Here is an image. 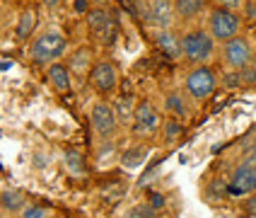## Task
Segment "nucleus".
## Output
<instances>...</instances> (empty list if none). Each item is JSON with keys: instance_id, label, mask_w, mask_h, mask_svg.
Wrapping results in <instances>:
<instances>
[{"instance_id": "4", "label": "nucleus", "mask_w": 256, "mask_h": 218, "mask_svg": "<svg viewBox=\"0 0 256 218\" xmlns=\"http://www.w3.org/2000/svg\"><path fill=\"white\" fill-rule=\"evenodd\" d=\"M215 85H218V80H215V73L208 68V66H196L194 71L186 75V92L194 97V100H208L210 95L215 92Z\"/></svg>"}, {"instance_id": "9", "label": "nucleus", "mask_w": 256, "mask_h": 218, "mask_svg": "<svg viewBox=\"0 0 256 218\" xmlns=\"http://www.w3.org/2000/svg\"><path fill=\"white\" fill-rule=\"evenodd\" d=\"M174 0H150L148 3V22L157 29H170L174 22Z\"/></svg>"}, {"instance_id": "3", "label": "nucleus", "mask_w": 256, "mask_h": 218, "mask_svg": "<svg viewBox=\"0 0 256 218\" xmlns=\"http://www.w3.org/2000/svg\"><path fill=\"white\" fill-rule=\"evenodd\" d=\"M240 25H242V17L240 13H232V10H225V8H218L215 5L213 10L208 13V32L215 42H228L232 37L240 34Z\"/></svg>"}, {"instance_id": "30", "label": "nucleus", "mask_w": 256, "mask_h": 218, "mask_svg": "<svg viewBox=\"0 0 256 218\" xmlns=\"http://www.w3.org/2000/svg\"><path fill=\"white\" fill-rule=\"evenodd\" d=\"M44 5H48V8H56L58 0H44Z\"/></svg>"}, {"instance_id": "23", "label": "nucleus", "mask_w": 256, "mask_h": 218, "mask_svg": "<svg viewBox=\"0 0 256 218\" xmlns=\"http://www.w3.org/2000/svg\"><path fill=\"white\" fill-rule=\"evenodd\" d=\"M237 75H240V85L242 87H254L256 85V66L254 63H249V66L240 68Z\"/></svg>"}, {"instance_id": "29", "label": "nucleus", "mask_w": 256, "mask_h": 218, "mask_svg": "<svg viewBox=\"0 0 256 218\" xmlns=\"http://www.w3.org/2000/svg\"><path fill=\"white\" fill-rule=\"evenodd\" d=\"M222 83H225L228 87H242V85H240V75H237V71L230 73V75L225 78V80H222Z\"/></svg>"}, {"instance_id": "6", "label": "nucleus", "mask_w": 256, "mask_h": 218, "mask_svg": "<svg viewBox=\"0 0 256 218\" xmlns=\"http://www.w3.org/2000/svg\"><path fill=\"white\" fill-rule=\"evenodd\" d=\"M90 121H92V129L97 131L102 138L112 136V133L116 131V124H118L114 107H112L109 102H104V100L92 104V109H90Z\"/></svg>"}, {"instance_id": "26", "label": "nucleus", "mask_w": 256, "mask_h": 218, "mask_svg": "<svg viewBox=\"0 0 256 218\" xmlns=\"http://www.w3.org/2000/svg\"><path fill=\"white\" fill-rule=\"evenodd\" d=\"M240 165H244V167H254V170H256V143L249 145V148L244 150L242 162H240Z\"/></svg>"}, {"instance_id": "22", "label": "nucleus", "mask_w": 256, "mask_h": 218, "mask_svg": "<svg viewBox=\"0 0 256 218\" xmlns=\"http://www.w3.org/2000/svg\"><path fill=\"white\" fill-rule=\"evenodd\" d=\"M63 162H66V167H68L72 174H82V155H80L78 150H66Z\"/></svg>"}, {"instance_id": "12", "label": "nucleus", "mask_w": 256, "mask_h": 218, "mask_svg": "<svg viewBox=\"0 0 256 218\" xmlns=\"http://www.w3.org/2000/svg\"><path fill=\"white\" fill-rule=\"evenodd\" d=\"M70 75H72L70 68L66 63H58V61H54L48 66V71H46V78H48V83H51V87L56 92H70V87H72Z\"/></svg>"}, {"instance_id": "13", "label": "nucleus", "mask_w": 256, "mask_h": 218, "mask_svg": "<svg viewBox=\"0 0 256 218\" xmlns=\"http://www.w3.org/2000/svg\"><path fill=\"white\" fill-rule=\"evenodd\" d=\"M208 0H174V15L182 22H194L196 17L206 13Z\"/></svg>"}, {"instance_id": "20", "label": "nucleus", "mask_w": 256, "mask_h": 218, "mask_svg": "<svg viewBox=\"0 0 256 218\" xmlns=\"http://www.w3.org/2000/svg\"><path fill=\"white\" fill-rule=\"evenodd\" d=\"M114 112H116V119L121 121V124H128V121H133V114H136V104L130 97H124V100H118L114 104Z\"/></svg>"}, {"instance_id": "24", "label": "nucleus", "mask_w": 256, "mask_h": 218, "mask_svg": "<svg viewBox=\"0 0 256 218\" xmlns=\"http://www.w3.org/2000/svg\"><path fill=\"white\" fill-rule=\"evenodd\" d=\"M244 3H246V0H215L218 8H225V10H232V13H242Z\"/></svg>"}, {"instance_id": "8", "label": "nucleus", "mask_w": 256, "mask_h": 218, "mask_svg": "<svg viewBox=\"0 0 256 218\" xmlns=\"http://www.w3.org/2000/svg\"><path fill=\"white\" fill-rule=\"evenodd\" d=\"M256 191V170L254 167H244L240 165L228 182V194L234 196V199H242V196H249Z\"/></svg>"}, {"instance_id": "25", "label": "nucleus", "mask_w": 256, "mask_h": 218, "mask_svg": "<svg viewBox=\"0 0 256 218\" xmlns=\"http://www.w3.org/2000/svg\"><path fill=\"white\" fill-rule=\"evenodd\" d=\"M22 218H46V208H44V206H36V203L24 206V208H22Z\"/></svg>"}, {"instance_id": "32", "label": "nucleus", "mask_w": 256, "mask_h": 218, "mask_svg": "<svg viewBox=\"0 0 256 218\" xmlns=\"http://www.w3.org/2000/svg\"><path fill=\"white\" fill-rule=\"evenodd\" d=\"M136 3H138V0H136Z\"/></svg>"}, {"instance_id": "27", "label": "nucleus", "mask_w": 256, "mask_h": 218, "mask_svg": "<svg viewBox=\"0 0 256 218\" xmlns=\"http://www.w3.org/2000/svg\"><path fill=\"white\" fill-rule=\"evenodd\" d=\"M150 208H155V211H160V208H162V206H164V196H162V194H150Z\"/></svg>"}, {"instance_id": "7", "label": "nucleus", "mask_w": 256, "mask_h": 218, "mask_svg": "<svg viewBox=\"0 0 256 218\" xmlns=\"http://www.w3.org/2000/svg\"><path fill=\"white\" fill-rule=\"evenodd\" d=\"M116 83H118V75H116V68L109 61H100V63L92 66V71H90V85L94 87V92L109 95V92L116 90Z\"/></svg>"}, {"instance_id": "10", "label": "nucleus", "mask_w": 256, "mask_h": 218, "mask_svg": "<svg viewBox=\"0 0 256 218\" xmlns=\"http://www.w3.org/2000/svg\"><path fill=\"white\" fill-rule=\"evenodd\" d=\"M87 27H90L92 34H97L102 42H114L116 27L106 10H90L87 13Z\"/></svg>"}, {"instance_id": "19", "label": "nucleus", "mask_w": 256, "mask_h": 218, "mask_svg": "<svg viewBox=\"0 0 256 218\" xmlns=\"http://www.w3.org/2000/svg\"><path fill=\"white\" fill-rule=\"evenodd\" d=\"M34 25H36V15H34V10L20 13V20H17V37H20V39H27L29 34L34 32Z\"/></svg>"}, {"instance_id": "5", "label": "nucleus", "mask_w": 256, "mask_h": 218, "mask_svg": "<svg viewBox=\"0 0 256 218\" xmlns=\"http://www.w3.org/2000/svg\"><path fill=\"white\" fill-rule=\"evenodd\" d=\"M222 61L232 71H240L244 66H249L252 63V44L246 42L242 34L228 39V42L222 44Z\"/></svg>"}, {"instance_id": "28", "label": "nucleus", "mask_w": 256, "mask_h": 218, "mask_svg": "<svg viewBox=\"0 0 256 218\" xmlns=\"http://www.w3.org/2000/svg\"><path fill=\"white\" fill-rule=\"evenodd\" d=\"M244 211H246L249 216H256V191L249 194V199L244 201Z\"/></svg>"}, {"instance_id": "18", "label": "nucleus", "mask_w": 256, "mask_h": 218, "mask_svg": "<svg viewBox=\"0 0 256 218\" xmlns=\"http://www.w3.org/2000/svg\"><path fill=\"white\" fill-rule=\"evenodd\" d=\"M164 109L174 116H186L188 114V107H186L184 97H182L179 92H170V95L164 97Z\"/></svg>"}, {"instance_id": "16", "label": "nucleus", "mask_w": 256, "mask_h": 218, "mask_svg": "<svg viewBox=\"0 0 256 218\" xmlns=\"http://www.w3.org/2000/svg\"><path fill=\"white\" fill-rule=\"evenodd\" d=\"M145 158H148V150L145 148H140V145L138 148H128V150L121 153V165L133 170V167H140L142 162H145Z\"/></svg>"}, {"instance_id": "33", "label": "nucleus", "mask_w": 256, "mask_h": 218, "mask_svg": "<svg viewBox=\"0 0 256 218\" xmlns=\"http://www.w3.org/2000/svg\"><path fill=\"white\" fill-rule=\"evenodd\" d=\"M20 218H22V216H20Z\"/></svg>"}, {"instance_id": "15", "label": "nucleus", "mask_w": 256, "mask_h": 218, "mask_svg": "<svg viewBox=\"0 0 256 218\" xmlns=\"http://www.w3.org/2000/svg\"><path fill=\"white\" fill-rule=\"evenodd\" d=\"M68 68H70V73H78V75H85V73L90 75V71H92V51L90 49H78L68 61Z\"/></svg>"}, {"instance_id": "31", "label": "nucleus", "mask_w": 256, "mask_h": 218, "mask_svg": "<svg viewBox=\"0 0 256 218\" xmlns=\"http://www.w3.org/2000/svg\"><path fill=\"white\" fill-rule=\"evenodd\" d=\"M0 199H2V191H0Z\"/></svg>"}, {"instance_id": "14", "label": "nucleus", "mask_w": 256, "mask_h": 218, "mask_svg": "<svg viewBox=\"0 0 256 218\" xmlns=\"http://www.w3.org/2000/svg\"><path fill=\"white\" fill-rule=\"evenodd\" d=\"M157 49L164 54L167 58H179L182 56V39L172 32V29H160L155 37Z\"/></svg>"}, {"instance_id": "1", "label": "nucleus", "mask_w": 256, "mask_h": 218, "mask_svg": "<svg viewBox=\"0 0 256 218\" xmlns=\"http://www.w3.org/2000/svg\"><path fill=\"white\" fill-rule=\"evenodd\" d=\"M215 54V39L208 29H191L182 37V56L188 63H206Z\"/></svg>"}, {"instance_id": "21", "label": "nucleus", "mask_w": 256, "mask_h": 218, "mask_svg": "<svg viewBox=\"0 0 256 218\" xmlns=\"http://www.w3.org/2000/svg\"><path fill=\"white\" fill-rule=\"evenodd\" d=\"M182 133H184V126H182V121H176L174 116L164 121V126H162V136H164V138H167L170 143H172V141H176V138H179Z\"/></svg>"}, {"instance_id": "17", "label": "nucleus", "mask_w": 256, "mask_h": 218, "mask_svg": "<svg viewBox=\"0 0 256 218\" xmlns=\"http://www.w3.org/2000/svg\"><path fill=\"white\" fill-rule=\"evenodd\" d=\"M0 206H2L8 213H17V211H22L27 203H24V196H22L20 191H2Z\"/></svg>"}, {"instance_id": "2", "label": "nucleus", "mask_w": 256, "mask_h": 218, "mask_svg": "<svg viewBox=\"0 0 256 218\" xmlns=\"http://www.w3.org/2000/svg\"><path fill=\"white\" fill-rule=\"evenodd\" d=\"M66 46H68L66 37L58 29H48V32L39 34V39L32 42L29 54H32V58L36 63H54L56 58H60L66 54Z\"/></svg>"}, {"instance_id": "11", "label": "nucleus", "mask_w": 256, "mask_h": 218, "mask_svg": "<svg viewBox=\"0 0 256 218\" xmlns=\"http://www.w3.org/2000/svg\"><path fill=\"white\" fill-rule=\"evenodd\" d=\"M160 126V114L150 102H140L133 114V131L136 133H155Z\"/></svg>"}]
</instances>
